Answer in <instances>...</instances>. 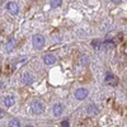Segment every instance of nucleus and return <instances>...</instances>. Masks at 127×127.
I'll list each match as a JSON object with an SVG mask.
<instances>
[{"label": "nucleus", "mask_w": 127, "mask_h": 127, "mask_svg": "<svg viewBox=\"0 0 127 127\" xmlns=\"http://www.w3.org/2000/svg\"><path fill=\"white\" fill-rule=\"evenodd\" d=\"M8 127H20V122L17 118H12L8 123Z\"/></svg>", "instance_id": "nucleus-12"}, {"label": "nucleus", "mask_w": 127, "mask_h": 127, "mask_svg": "<svg viewBox=\"0 0 127 127\" xmlns=\"http://www.w3.org/2000/svg\"><path fill=\"white\" fill-rule=\"evenodd\" d=\"M92 46H93L94 48H99V47L102 46V43H100V42H99L98 39H95V41H93V42H92Z\"/></svg>", "instance_id": "nucleus-14"}, {"label": "nucleus", "mask_w": 127, "mask_h": 127, "mask_svg": "<svg viewBox=\"0 0 127 127\" xmlns=\"http://www.w3.org/2000/svg\"><path fill=\"white\" fill-rule=\"evenodd\" d=\"M61 0H54V1H51V6L52 8H57V6H60L61 5Z\"/></svg>", "instance_id": "nucleus-13"}, {"label": "nucleus", "mask_w": 127, "mask_h": 127, "mask_svg": "<svg viewBox=\"0 0 127 127\" xmlns=\"http://www.w3.org/2000/svg\"><path fill=\"white\" fill-rule=\"evenodd\" d=\"M0 45H1V42H0Z\"/></svg>", "instance_id": "nucleus-18"}, {"label": "nucleus", "mask_w": 127, "mask_h": 127, "mask_svg": "<svg viewBox=\"0 0 127 127\" xmlns=\"http://www.w3.org/2000/svg\"><path fill=\"white\" fill-rule=\"evenodd\" d=\"M62 112H64V107H62V104H60V103L54 104V107H52V113H54L55 117H60V116L62 114Z\"/></svg>", "instance_id": "nucleus-7"}, {"label": "nucleus", "mask_w": 127, "mask_h": 127, "mask_svg": "<svg viewBox=\"0 0 127 127\" xmlns=\"http://www.w3.org/2000/svg\"><path fill=\"white\" fill-rule=\"evenodd\" d=\"M88 97V90L85 88H79L76 92H75V98L79 99V100H83Z\"/></svg>", "instance_id": "nucleus-6"}, {"label": "nucleus", "mask_w": 127, "mask_h": 127, "mask_svg": "<svg viewBox=\"0 0 127 127\" xmlns=\"http://www.w3.org/2000/svg\"><path fill=\"white\" fill-rule=\"evenodd\" d=\"M1 88H3V81L0 80V90H1Z\"/></svg>", "instance_id": "nucleus-16"}, {"label": "nucleus", "mask_w": 127, "mask_h": 127, "mask_svg": "<svg viewBox=\"0 0 127 127\" xmlns=\"http://www.w3.org/2000/svg\"><path fill=\"white\" fill-rule=\"evenodd\" d=\"M43 62L46 64V65H54V64L56 62V57L52 54H47V55L43 56Z\"/></svg>", "instance_id": "nucleus-8"}, {"label": "nucleus", "mask_w": 127, "mask_h": 127, "mask_svg": "<svg viewBox=\"0 0 127 127\" xmlns=\"http://www.w3.org/2000/svg\"><path fill=\"white\" fill-rule=\"evenodd\" d=\"M24 127H33V126H31V125H26Z\"/></svg>", "instance_id": "nucleus-17"}, {"label": "nucleus", "mask_w": 127, "mask_h": 127, "mask_svg": "<svg viewBox=\"0 0 127 127\" xmlns=\"http://www.w3.org/2000/svg\"><path fill=\"white\" fill-rule=\"evenodd\" d=\"M22 81H23L24 85H31V84H33L34 78H33V75H32L31 72H24L22 75Z\"/></svg>", "instance_id": "nucleus-4"}, {"label": "nucleus", "mask_w": 127, "mask_h": 127, "mask_svg": "<svg viewBox=\"0 0 127 127\" xmlns=\"http://www.w3.org/2000/svg\"><path fill=\"white\" fill-rule=\"evenodd\" d=\"M105 83L107 84H109V85H113V87H116L118 84V79L116 78L114 75H112L111 72H107L105 74Z\"/></svg>", "instance_id": "nucleus-5"}, {"label": "nucleus", "mask_w": 127, "mask_h": 127, "mask_svg": "<svg viewBox=\"0 0 127 127\" xmlns=\"http://www.w3.org/2000/svg\"><path fill=\"white\" fill-rule=\"evenodd\" d=\"M61 125H62V127H69V122L67 121H64Z\"/></svg>", "instance_id": "nucleus-15"}, {"label": "nucleus", "mask_w": 127, "mask_h": 127, "mask_svg": "<svg viewBox=\"0 0 127 127\" xmlns=\"http://www.w3.org/2000/svg\"><path fill=\"white\" fill-rule=\"evenodd\" d=\"M15 43H17V41L15 38H10L8 41V43H6V52H12L15 47Z\"/></svg>", "instance_id": "nucleus-10"}, {"label": "nucleus", "mask_w": 127, "mask_h": 127, "mask_svg": "<svg viewBox=\"0 0 127 127\" xmlns=\"http://www.w3.org/2000/svg\"><path fill=\"white\" fill-rule=\"evenodd\" d=\"M14 103H15V100H14L13 97H5V99H4V104H5V107H6V108H10L12 105H14Z\"/></svg>", "instance_id": "nucleus-11"}, {"label": "nucleus", "mask_w": 127, "mask_h": 127, "mask_svg": "<svg viewBox=\"0 0 127 127\" xmlns=\"http://www.w3.org/2000/svg\"><path fill=\"white\" fill-rule=\"evenodd\" d=\"M32 43H33V46H34L37 50H41V48H43V47H45L46 39H45V37L42 36V34L37 33V34L33 36V38H32Z\"/></svg>", "instance_id": "nucleus-1"}, {"label": "nucleus", "mask_w": 127, "mask_h": 127, "mask_svg": "<svg viewBox=\"0 0 127 127\" xmlns=\"http://www.w3.org/2000/svg\"><path fill=\"white\" fill-rule=\"evenodd\" d=\"M31 109H32V112H33L34 114H41L42 112L45 111V104L42 102H39V100H34L33 103H32V105H31Z\"/></svg>", "instance_id": "nucleus-2"}, {"label": "nucleus", "mask_w": 127, "mask_h": 127, "mask_svg": "<svg viewBox=\"0 0 127 127\" xmlns=\"http://www.w3.org/2000/svg\"><path fill=\"white\" fill-rule=\"evenodd\" d=\"M6 9H8V12H9L10 14H13V15H17V14L19 13V6H18V4L14 3V1H9L8 5H6Z\"/></svg>", "instance_id": "nucleus-3"}, {"label": "nucleus", "mask_w": 127, "mask_h": 127, "mask_svg": "<svg viewBox=\"0 0 127 127\" xmlns=\"http://www.w3.org/2000/svg\"><path fill=\"white\" fill-rule=\"evenodd\" d=\"M87 112H88L89 116H95V114L99 113V108L95 104H89L88 108H87Z\"/></svg>", "instance_id": "nucleus-9"}]
</instances>
